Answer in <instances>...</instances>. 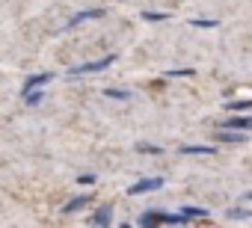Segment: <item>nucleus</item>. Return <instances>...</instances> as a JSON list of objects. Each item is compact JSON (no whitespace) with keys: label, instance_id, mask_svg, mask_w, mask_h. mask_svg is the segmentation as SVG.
Masks as SVG:
<instances>
[{"label":"nucleus","instance_id":"nucleus-7","mask_svg":"<svg viewBox=\"0 0 252 228\" xmlns=\"http://www.w3.org/2000/svg\"><path fill=\"white\" fill-rule=\"evenodd\" d=\"M89 201H92V196H89V193H86V196H74V199H68V201L63 204V213H65V216H71V213H80V210H83Z\"/></svg>","mask_w":252,"mask_h":228},{"label":"nucleus","instance_id":"nucleus-19","mask_svg":"<svg viewBox=\"0 0 252 228\" xmlns=\"http://www.w3.org/2000/svg\"><path fill=\"white\" fill-rule=\"evenodd\" d=\"M193 74H196L193 68H169L166 71V77H193Z\"/></svg>","mask_w":252,"mask_h":228},{"label":"nucleus","instance_id":"nucleus-6","mask_svg":"<svg viewBox=\"0 0 252 228\" xmlns=\"http://www.w3.org/2000/svg\"><path fill=\"white\" fill-rule=\"evenodd\" d=\"M217 142H246V131H231V128H217L214 134Z\"/></svg>","mask_w":252,"mask_h":228},{"label":"nucleus","instance_id":"nucleus-15","mask_svg":"<svg viewBox=\"0 0 252 228\" xmlns=\"http://www.w3.org/2000/svg\"><path fill=\"white\" fill-rule=\"evenodd\" d=\"M104 95H107V98H113V101H128V98H131V92H128V89H110V86L104 89Z\"/></svg>","mask_w":252,"mask_h":228},{"label":"nucleus","instance_id":"nucleus-17","mask_svg":"<svg viewBox=\"0 0 252 228\" xmlns=\"http://www.w3.org/2000/svg\"><path fill=\"white\" fill-rule=\"evenodd\" d=\"M140 18H143V21H152V24H158V21H166V18H169V12H149V9H146Z\"/></svg>","mask_w":252,"mask_h":228},{"label":"nucleus","instance_id":"nucleus-2","mask_svg":"<svg viewBox=\"0 0 252 228\" xmlns=\"http://www.w3.org/2000/svg\"><path fill=\"white\" fill-rule=\"evenodd\" d=\"M160 187H163V178H160V175H155V178H140V181H134V184L128 187V196L155 193V190H160Z\"/></svg>","mask_w":252,"mask_h":228},{"label":"nucleus","instance_id":"nucleus-12","mask_svg":"<svg viewBox=\"0 0 252 228\" xmlns=\"http://www.w3.org/2000/svg\"><path fill=\"white\" fill-rule=\"evenodd\" d=\"M225 110H231V113H246V110H252V98H237V101H225Z\"/></svg>","mask_w":252,"mask_h":228},{"label":"nucleus","instance_id":"nucleus-10","mask_svg":"<svg viewBox=\"0 0 252 228\" xmlns=\"http://www.w3.org/2000/svg\"><path fill=\"white\" fill-rule=\"evenodd\" d=\"M137 222L140 225H166V213L163 210H146V213H140Z\"/></svg>","mask_w":252,"mask_h":228},{"label":"nucleus","instance_id":"nucleus-11","mask_svg":"<svg viewBox=\"0 0 252 228\" xmlns=\"http://www.w3.org/2000/svg\"><path fill=\"white\" fill-rule=\"evenodd\" d=\"M225 219H231V222H249V219H252V210H246V207H231V210H225Z\"/></svg>","mask_w":252,"mask_h":228},{"label":"nucleus","instance_id":"nucleus-16","mask_svg":"<svg viewBox=\"0 0 252 228\" xmlns=\"http://www.w3.org/2000/svg\"><path fill=\"white\" fill-rule=\"evenodd\" d=\"M137 151H140V154H152V157H160V154H163V148H160V145H149V142H140V145H137Z\"/></svg>","mask_w":252,"mask_h":228},{"label":"nucleus","instance_id":"nucleus-3","mask_svg":"<svg viewBox=\"0 0 252 228\" xmlns=\"http://www.w3.org/2000/svg\"><path fill=\"white\" fill-rule=\"evenodd\" d=\"M104 15H107V9H101V6H98V9H83V12H74V15L65 21V27L71 30V27H80L83 21H98V18H104Z\"/></svg>","mask_w":252,"mask_h":228},{"label":"nucleus","instance_id":"nucleus-21","mask_svg":"<svg viewBox=\"0 0 252 228\" xmlns=\"http://www.w3.org/2000/svg\"><path fill=\"white\" fill-rule=\"evenodd\" d=\"M246 201H252V190H249V193H246Z\"/></svg>","mask_w":252,"mask_h":228},{"label":"nucleus","instance_id":"nucleus-4","mask_svg":"<svg viewBox=\"0 0 252 228\" xmlns=\"http://www.w3.org/2000/svg\"><path fill=\"white\" fill-rule=\"evenodd\" d=\"M217 128H231V131H252V116H228V119H222Z\"/></svg>","mask_w":252,"mask_h":228},{"label":"nucleus","instance_id":"nucleus-13","mask_svg":"<svg viewBox=\"0 0 252 228\" xmlns=\"http://www.w3.org/2000/svg\"><path fill=\"white\" fill-rule=\"evenodd\" d=\"M21 98H24V104H27V107H36V104H42V101H45V92H42V86H39V89L24 92Z\"/></svg>","mask_w":252,"mask_h":228},{"label":"nucleus","instance_id":"nucleus-1","mask_svg":"<svg viewBox=\"0 0 252 228\" xmlns=\"http://www.w3.org/2000/svg\"><path fill=\"white\" fill-rule=\"evenodd\" d=\"M113 62H116V54H107V57H101V59H92V62H80V65L68 68V74H71V77H80V74H98V71L110 68Z\"/></svg>","mask_w":252,"mask_h":228},{"label":"nucleus","instance_id":"nucleus-20","mask_svg":"<svg viewBox=\"0 0 252 228\" xmlns=\"http://www.w3.org/2000/svg\"><path fill=\"white\" fill-rule=\"evenodd\" d=\"M95 181H98L95 175H77V184H83V187H86V184H95Z\"/></svg>","mask_w":252,"mask_h":228},{"label":"nucleus","instance_id":"nucleus-14","mask_svg":"<svg viewBox=\"0 0 252 228\" xmlns=\"http://www.w3.org/2000/svg\"><path fill=\"white\" fill-rule=\"evenodd\" d=\"M181 213H184L187 219H208V210H205V207H196V204H184Z\"/></svg>","mask_w":252,"mask_h":228},{"label":"nucleus","instance_id":"nucleus-5","mask_svg":"<svg viewBox=\"0 0 252 228\" xmlns=\"http://www.w3.org/2000/svg\"><path fill=\"white\" fill-rule=\"evenodd\" d=\"M54 80V74L51 71H39V74H30L27 80H24V86H21V95L24 92H30V89H39V86H48Z\"/></svg>","mask_w":252,"mask_h":228},{"label":"nucleus","instance_id":"nucleus-8","mask_svg":"<svg viewBox=\"0 0 252 228\" xmlns=\"http://www.w3.org/2000/svg\"><path fill=\"white\" fill-rule=\"evenodd\" d=\"M178 151L187 154V157H214V154H217L214 145H181Z\"/></svg>","mask_w":252,"mask_h":228},{"label":"nucleus","instance_id":"nucleus-18","mask_svg":"<svg viewBox=\"0 0 252 228\" xmlns=\"http://www.w3.org/2000/svg\"><path fill=\"white\" fill-rule=\"evenodd\" d=\"M190 24H193V27H208V30L220 27V21H214V18H190Z\"/></svg>","mask_w":252,"mask_h":228},{"label":"nucleus","instance_id":"nucleus-9","mask_svg":"<svg viewBox=\"0 0 252 228\" xmlns=\"http://www.w3.org/2000/svg\"><path fill=\"white\" fill-rule=\"evenodd\" d=\"M89 222H92V225H113V207H110V204L95 207V213H92Z\"/></svg>","mask_w":252,"mask_h":228}]
</instances>
